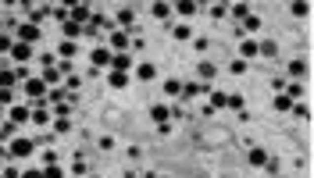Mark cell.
<instances>
[{
  "mask_svg": "<svg viewBox=\"0 0 314 178\" xmlns=\"http://www.w3.org/2000/svg\"><path fill=\"white\" fill-rule=\"evenodd\" d=\"M33 150H36V146H33V139H14L11 143V157H33Z\"/></svg>",
  "mask_w": 314,
  "mask_h": 178,
  "instance_id": "cell-1",
  "label": "cell"
},
{
  "mask_svg": "<svg viewBox=\"0 0 314 178\" xmlns=\"http://www.w3.org/2000/svg\"><path fill=\"white\" fill-rule=\"evenodd\" d=\"M68 14H71L68 22H75V25H86V22H89V4H68Z\"/></svg>",
  "mask_w": 314,
  "mask_h": 178,
  "instance_id": "cell-2",
  "label": "cell"
},
{
  "mask_svg": "<svg viewBox=\"0 0 314 178\" xmlns=\"http://www.w3.org/2000/svg\"><path fill=\"white\" fill-rule=\"evenodd\" d=\"M25 93L33 96V100L47 96V82H43V79H29V82H25Z\"/></svg>",
  "mask_w": 314,
  "mask_h": 178,
  "instance_id": "cell-3",
  "label": "cell"
},
{
  "mask_svg": "<svg viewBox=\"0 0 314 178\" xmlns=\"http://www.w3.org/2000/svg\"><path fill=\"white\" fill-rule=\"evenodd\" d=\"M36 39H39V29L25 22V25L18 29V43H25V47H29V43H36Z\"/></svg>",
  "mask_w": 314,
  "mask_h": 178,
  "instance_id": "cell-4",
  "label": "cell"
},
{
  "mask_svg": "<svg viewBox=\"0 0 314 178\" xmlns=\"http://www.w3.org/2000/svg\"><path fill=\"white\" fill-rule=\"evenodd\" d=\"M129 68H132V57L129 54H111V71H125V75H129Z\"/></svg>",
  "mask_w": 314,
  "mask_h": 178,
  "instance_id": "cell-5",
  "label": "cell"
},
{
  "mask_svg": "<svg viewBox=\"0 0 314 178\" xmlns=\"http://www.w3.org/2000/svg\"><path fill=\"white\" fill-rule=\"evenodd\" d=\"M175 11L182 14V18H193V14L200 11V4H197V0H178V4H175Z\"/></svg>",
  "mask_w": 314,
  "mask_h": 178,
  "instance_id": "cell-6",
  "label": "cell"
},
{
  "mask_svg": "<svg viewBox=\"0 0 314 178\" xmlns=\"http://www.w3.org/2000/svg\"><path fill=\"white\" fill-rule=\"evenodd\" d=\"M107 43H111V50H114V54H122V50L129 47V36H125V32H111Z\"/></svg>",
  "mask_w": 314,
  "mask_h": 178,
  "instance_id": "cell-7",
  "label": "cell"
},
{
  "mask_svg": "<svg viewBox=\"0 0 314 178\" xmlns=\"http://www.w3.org/2000/svg\"><path fill=\"white\" fill-rule=\"evenodd\" d=\"M11 57H14V61H29V57H33V47H25V43H14V47H11Z\"/></svg>",
  "mask_w": 314,
  "mask_h": 178,
  "instance_id": "cell-8",
  "label": "cell"
},
{
  "mask_svg": "<svg viewBox=\"0 0 314 178\" xmlns=\"http://www.w3.org/2000/svg\"><path fill=\"white\" fill-rule=\"evenodd\" d=\"M204 93H211V86H204V82H189V86H182V96H204Z\"/></svg>",
  "mask_w": 314,
  "mask_h": 178,
  "instance_id": "cell-9",
  "label": "cell"
},
{
  "mask_svg": "<svg viewBox=\"0 0 314 178\" xmlns=\"http://www.w3.org/2000/svg\"><path fill=\"white\" fill-rule=\"evenodd\" d=\"M61 32H65V39H68V43H75V39L82 36V25H75V22H65V25H61Z\"/></svg>",
  "mask_w": 314,
  "mask_h": 178,
  "instance_id": "cell-10",
  "label": "cell"
},
{
  "mask_svg": "<svg viewBox=\"0 0 314 178\" xmlns=\"http://www.w3.org/2000/svg\"><path fill=\"white\" fill-rule=\"evenodd\" d=\"M29 118H33V111H29V107H11V125H25Z\"/></svg>",
  "mask_w": 314,
  "mask_h": 178,
  "instance_id": "cell-11",
  "label": "cell"
},
{
  "mask_svg": "<svg viewBox=\"0 0 314 178\" xmlns=\"http://www.w3.org/2000/svg\"><path fill=\"white\" fill-rule=\"evenodd\" d=\"M43 82H47V86H54L57 79H61V68H57V64H47V71H43V75H39Z\"/></svg>",
  "mask_w": 314,
  "mask_h": 178,
  "instance_id": "cell-12",
  "label": "cell"
},
{
  "mask_svg": "<svg viewBox=\"0 0 314 178\" xmlns=\"http://www.w3.org/2000/svg\"><path fill=\"white\" fill-rule=\"evenodd\" d=\"M239 50H243V61H246V57L261 54V43H257V39H243V47H239Z\"/></svg>",
  "mask_w": 314,
  "mask_h": 178,
  "instance_id": "cell-13",
  "label": "cell"
},
{
  "mask_svg": "<svg viewBox=\"0 0 314 178\" xmlns=\"http://www.w3.org/2000/svg\"><path fill=\"white\" fill-rule=\"evenodd\" d=\"M157 75V68L154 64H136V79H143V82H150Z\"/></svg>",
  "mask_w": 314,
  "mask_h": 178,
  "instance_id": "cell-14",
  "label": "cell"
},
{
  "mask_svg": "<svg viewBox=\"0 0 314 178\" xmlns=\"http://www.w3.org/2000/svg\"><path fill=\"white\" fill-rule=\"evenodd\" d=\"M107 82H111L114 89H125V86H129V75H125V71H111Z\"/></svg>",
  "mask_w": 314,
  "mask_h": 178,
  "instance_id": "cell-15",
  "label": "cell"
},
{
  "mask_svg": "<svg viewBox=\"0 0 314 178\" xmlns=\"http://www.w3.org/2000/svg\"><path fill=\"white\" fill-rule=\"evenodd\" d=\"M43 18H47V7H36V11H33V4H29V25H36V29H39Z\"/></svg>",
  "mask_w": 314,
  "mask_h": 178,
  "instance_id": "cell-16",
  "label": "cell"
},
{
  "mask_svg": "<svg viewBox=\"0 0 314 178\" xmlns=\"http://www.w3.org/2000/svg\"><path fill=\"white\" fill-rule=\"evenodd\" d=\"M225 103H229V93H218V89H211V111L225 107Z\"/></svg>",
  "mask_w": 314,
  "mask_h": 178,
  "instance_id": "cell-17",
  "label": "cell"
},
{
  "mask_svg": "<svg viewBox=\"0 0 314 178\" xmlns=\"http://www.w3.org/2000/svg\"><path fill=\"white\" fill-rule=\"evenodd\" d=\"M275 111H293V96L289 93H279L275 96Z\"/></svg>",
  "mask_w": 314,
  "mask_h": 178,
  "instance_id": "cell-18",
  "label": "cell"
},
{
  "mask_svg": "<svg viewBox=\"0 0 314 178\" xmlns=\"http://www.w3.org/2000/svg\"><path fill=\"white\" fill-rule=\"evenodd\" d=\"M89 57H93V64H111V50H93V54H89Z\"/></svg>",
  "mask_w": 314,
  "mask_h": 178,
  "instance_id": "cell-19",
  "label": "cell"
},
{
  "mask_svg": "<svg viewBox=\"0 0 314 178\" xmlns=\"http://www.w3.org/2000/svg\"><path fill=\"white\" fill-rule=\"evenodd\" d=\"M150 118H154V121H161V125H168L172 111H168V107H154V111H150Z\"/></svg>",
  "mask_w": 314,
  "mask_h": 178,
  "instance_id": "cell-20",
  "label": "cell"
},
{
  "mask_svg": "<svg viewBox=\"0 0 314 178\" xmlns=\"http://www.w3.org/2000/svg\"><path fill=\"white\" fill-rule=\"evenodd\" d=\"M293 14H296V18H307V14H311V4H307V0H296V4H293Z\"/></svg>",
  "mask_w": 314,
  "mask_h": 178,
  "instance_id": "cell-21",
  "label": "cell"
},
{
  "mask_svg": "<svg viewBox=\"0 0 314 178\" xmlns=\"http://www.w3.org/2000/svg\"><path fill=\"white\" fill-rule=\"evenodd\" d=\"M172 14V4H164V0H157L154 4V18H168Z\"/></svg>",
  "mask_w": 314,
  "mask_h": 178,
  "instance_id": "cell-22",
  "label": "cell"
},
{
  "mask_svg": "<svg viewBox=\"0 0 314 178\" xmlns=\"http://www.w3.org/2000/svg\"><path fill=\"white\" fill-rule=\"evenodd\" d=\"M164 93H168V96L182 93V82H178V79H168V82H164Z\"/></svg>",
  "mask_w": 314,
  "mask_h": 178,
  "instance_id": "cell-23",
  "label": "cell"
},
{
  "mask_svg": "<svg viewBox=\"0 0 314 178\" xmlns=\"http://www.w3.org/2000/svg\"><path fill=\"white\" fill-rule=\"evenodd\" d=\"M200 79H204V86L211 82V79H214V64H207V61H204V64H200Z\"/></svg>",
  "mask_w": 314,
  "mask_h": 178,
  "instance_id": "cell-24",
  "label": "cell"
},
{
  "mask_svg": "<svg viewBox=\"0 0 314 178\" xmlns=\"http://www.w3.org/2000/svg\"><path fill=\"white\" fill-rule=\"evenodd\" d=\"M250 164L264 168V164H268V153H264V150H253V153H250Z\"/></svg>",
  "mask_w": 314,
  "mask_h": 178,
  "instance_id": "cell-25",
  "label": "cell"
},
{
  "mask_svg": "<svg viewBox=\"0 0 314 178\" xmlns=\"http://www.w3.org/2000/svg\"><path fill=\"white\" fill-rule=\"evenodd\" d=\"M232 14L236 18H250V4H232Z\"/></svg>",
  "mask_w": 314,
  "mask_h": 178,
  "instance_id": "cell-26",
  "label": "cell"
},
{
  "mask_svg": "<svg viewBox=\"0 0 314 178\" xmlns=\"http://www.w3.org/2000/svg\"><path fill=\"white\" fill-rule=\"evenodd\" d=\"M43 178H65V171L57 164H47V171H43Z\"/></svg>",
  "mask_w": 314,
  "mask_h": 178,
  "instance_id": "cell-27",
  "label": "cell"
},
{
  "mask_svg": "<svg viewBox=\"0 0 314 178\" xmlns=\"http://www.w3.org/2000/svg\"><path fill=\"white\" fill-rule=\"evenodd\" d=\"M132 18H136V14H132L129 7H122V11H118V22H122V25H132Z\"/></svg>",
  "mask_w": 314,
  "mask_h": 178,
  "instance_id": "cell-28",
  "label": "cell"
},
{
  "mask_svg": "<svg viewBox=\"0 0 314 178\" xmlns=\"http://www.w3.org/2000/svg\"><path fill=\"white\" fill-rule=\"evenodd\" d=\"M57 54H61V57H65V61H68V57H71V54H75V43H68V39H65V43H61V50H57Z\"/></svg>",
  "mask_w": 314,
  "mask_h": 178,
  "instance_id": "cell-29",
  "label": "cell"
},
{
  "mask_svg": "<svg viewBox=\"0 0 314 178\" xmlns=\"http://www.w3.org/2000/svg\"><path fill=\"white\" fill-rule=\"evenodd\" d=\"M304 71H307V61H293L289 64V75H304Z\"/></svg>",
  "mask_w": 314,
  "mask_h": 178,
  "instance_id": "cell-30",
  "label": "cell"
},
{
  "mask_svg": "<svg viewBox=\"0 0 314 178\" xmlns=\"http://www.w3.org/2000/svg\"><path fill=\"white\" fill-rule=\"evenodd\" d=\"M229 68H232V75H243V71H246V61H243V57H239V61H232Z\"/></svg>",
  "mask_w": 314,
  "mask_h": 178,
  "instance_id": "cell-31",
  "label": "cell"
},
{
  "mask_svg": "<svg viewBox=\"0 0 314 178\" xmlns=\"http://www.w3.org/2000/svg\"><path fill=\"white\" fill-rule=\"evenodd\" d=\"M33 121H36V125H47L50 114H47V111H33Z\"/></svg>",
  "mask_w": 314,
  "mask_h": 178,
  "instance_id": "cell-32",
  "label": "cell"
},
{
  "mask_svg": "<svg viewBox=\"0 0 314 178\" xmlns=\"http://www.w3.org/2000/svg\"><path fill=\"white\" fill-rule=\"evenodd\" d=\"M11 47H14V39L11 36H0V54H11Z\"/></svg>",
  "mask_w": 314,
  "mask_h": 178,
  "instance_id": "cell-33",
  "label": "cell"
},
{
  "mask_svg": "<svg viewBox=\"0 0 314 178\" xmlns=\"http://www.w3.org/2000/svg\"><path fill=\"white\" fill-rule=\"evenodd\" d=\"M68 128H71V121H65V118H57V121H54V132H61V136H65Z\"/></svg>",
  "mask_w": 314,
  "mask_h": 178,
  "instance_id": "cell-34",
  "label": "cell"
},
{
  "mask_svg": "<svg viewBox=\"0 0 314 178\" xmlns=\"http://www.w3.org/2000/svg\"><path fill=\"white\" fill-rule=\"evenodd\" d=\"M11 100H14V93H11V89H0V107H7Z\"/></svg>",
  "mask_w": 314,
  "mask_h": 178,
  "instance_id": "cell-35",
  "label": "cell"
},
{
  "mask_svg": "<svg viewBox=\"0 0 314 178\" xmlns=\"http://www.w3.org/2000/svg\"><path fill=\"white\" fill-rule=\"evenodd\" d=\"M246 29H250V32H257V29H261V18H257V14H250V18H246Z\"/></svg>",
  "mask_w": 314,
  "mask_h": 178,
  "instance_id": "cell-36",
  "label": "cell"
},
{
  "mask_svg": "<svg viewBox=\"0 0 314 178\" xmlns=\"http://www.w3.org/2000/svg\"><path fill=\"white\" fill-rule=\"evenodd\" d=\"M225 107H232V111H243V96H229V103Z\"/></svg>",
  "mask_w": 314,
  "mask_h": 178,
  "instance_id": "cell-37",
  "label": "cell"
},
{
  "mask_svg": "<svg viewBox=\"0 0 314 178\" xmlns=\"http://www.w3.org/2000/svg\"><path fill=\"white\" fill-rule=\"evenodd\" d=\"M189 36H193L189 25H178V29H175V39H189Z\"/></svg>",
  "mask_w": 314,
  "mask_h": 178,
  "instance_id": "cell-38",
  "label": "cell"
},
{
  "mask_svg": "<svg viewBox=\"0 0 314 178\" xmlns=\"http://www.w3.org/2000/svg\"><path fill=\"white\" fill-rule=\"evenodd\" d=\"M11 132H14V125L4 121V125H0V139H11Z\"/></svg>",
  "mask_w": 314,
  "mask_h": 178,
  "instance_id": "cell-39",
  "label": "cell"
},
{
  "mask_svg": "<svg viewBox=\"0 0 314 178\" xmlns=\"http://www.w3.org/2000/svg\"><path fill=\"white\" fill-rule=\"evenodd\" d=\"M18 178H43V171H36V168H33V171H25V175H18Z\"/></svg>",
  "mask_w": 314,
  "mask_h": 178,
  "instance_id": "cell-40",
  "label": "cell"
},
{
  "mask_svg": "<svg viewBox=\"0 0 314 178\" xmlns=\"http://www.w3.org/2000/svg\"><path fill=\"white\" fill-rule=\"evenodd\" d=\"M0 178H4V175H0Z\"/></svg>",
  "mask_w": 314,
  "mask_h": 178,
  "instance_id": "cell-41",
  "label": "cell"
}]
</instances>
